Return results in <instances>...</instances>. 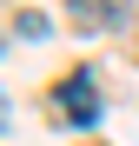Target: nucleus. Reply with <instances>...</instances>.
<instances>
[{
    "mask_svg": "<svg viewBox=\"0 0 139 146\" xmlns=\"http://www.w3.org/2000/svg\"><path fill=\"white\" fill-rule=\"evenodd\" d=\"M73 20H80V27H99L106 7H99V0H73Z\"/></svg>",
    "mask_w": 139,
    "mask_h": 146,
    "instance_id": "nucleus-3",
    "label": "nucleus"
},
{
    "mask_svg": "<svg viewBox=\"0 0 139 146\" xmlns=\"http://www.w3.org/2000/svg\"><path fill=\"white\" fill-rule=\"evenodd\" d=\"M46 33V13H13V40H40Z\"/></svg>",
    "mask_w": 139,
    "mask_h": 146,
    "instance_id": "nucleus-2",
    "label": "nucleus"
},
{
    "mask_svg": "<svg viewBox=\"0 0 139 146\" xmlns=\"http://www.w3.org/2000/svg\"><path fill=\"white\" fill-rule=\"evenodd\" d=\"M60 113H66V119H80V126H93V119H99L93 73H73V80H60Z\"/></svg>",
    "mask_w": 139,
    "mask_h": 146,
    "instance_id": "nucleus-1",
    "label": "nucleus"
}]
</instances>
